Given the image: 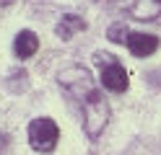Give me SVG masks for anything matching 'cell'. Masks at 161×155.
Listing matches in <instances>:
<instances>
[{
    "label": "cell",
    "instance_id": "9",
    "mask_svg": "<svg viewBox=\"0 0 161 155\" xmlns=\"http://www.w3.org/2000/svg\"><path fill=\"white\" fill-rule=\"evenodd\" d=\"M156 3H158V5H161V0H156Z\"/></svg>",
    "mask_w": 161,
    "mask_h": 155
},
{
    "label": "cell",
    "instance_id": "3",
    "mask_svg": "<svg viewBox=\"0 0 161 155\" xmlns=\"http://www.w3.org/2000/svg\"><path fill=\"white\" fill-rule=\"evenodd\" d=\"M60 140V129L49 116H39L29 124V145L36 152H52L57 147Z\"/></svg>",
    "mask_w": 161,
    "mask_h": 155
},
{
    "label": "cell",
    "instance_id": "6",
    "mask_svg": "<svg viewBox=\"0 0 161 155\" xmlns=\"http://www.w3.org/2000/svg\"><path fill=\"white\" fill-rule=\"evenodd\" d=\"M86 21L80 18V16H75V13H65L63 18H60V23L55 26V34L63 39V41H68V39H73L78 31H86Z\"/></svg>",
    "mask_w": 161,
    "mask_h": 155
},
{
    "label": "cell",
    "instance_id": "2",
    "mask_svg": "<svg viewBox=\"0 0 161 155\" xmlns=\"http://www.w3.org/2000/svg\"><path fill=\"white\" fill-rule=\"evenodd\" d=\"M94 62L99 65V72H102V85L112 93H122L127 90V70L122 67V62H119L114 54H107V52H96L94 54Z\"/></svg>",
    "mask_w": 161,
    "mask_h": 155
},
{
    "label": "cell",
    "instance_id": "4",
    "mask_svg": "<svg viewBox=\"0 0 161 155\" xmlns=\"http://www.w3.org/2000/svg\"><path fill=\"white\" fill-rule=\"evenodd\" d=\"M127 49L133 52V57H151L158 49V36L143 34V31H133L127 36Z\"/></svg>",
    "mask_w": 161,
    "mask_h": 155
},
{
    "label": "cell",
    "instance_id": "1",
    "mask_svg": "<svg viewBox=\"0 0 161 155\" xmlns=\"http://www.w3.org/2000/svg\"><path fill=\"white\" fill-rule=\"evenodd\" d=\"M57 80H60V85L80 103L86 134L91 140H96L99 134L104 132L107 121H109V103L102 96V90L94 85L91 72H88L86 67H80V65H70L65 70H60Z\"/></svg>",
    "mask_w": 161,
    "mask_h": 155
},
{
    "label": "cell",
    "instance_id": "5",
    "mask_svg": "<svg viewBox=\"0 0 161 155\" xmlns=\"http://www.w3.org/2000/svg\"><path fill=\"white\" fill-rule=\"evenodd\" d=\"M36 49H39V36L34 34V31H18L16 34V41H13V52H16V57L18 59H29V57H34L36 54Z\"/></svg>",
    "mask_w": 161,
    "mask_h": 155
},
{
    "label": "cell",
    "instance_id": "7",
    "mask_svg": "<svg viewBox=\"0 0 161 155\" xmlns=\"http://www.w3.org/2000/svg\"><path fill=\"white\" fill-rule=\"evenodd\" d=\"M107 36H109V41H114V44H127L130 31H127L125 23H112V26H109V31H107Z\"/></svg>",
    "mask_w": 161,
    "mask_h": 155
},
{
    "label": "cell",
    "instance_id": "8",
    "mask_svg": "<svg viewBox=\"0 0 161 155\" xmlns=\"http://www.w3.org/2000/svg\"><path fill=\"white\" fill-rule=\"evenodd\" d=\"M13 0H0V8H5V5H11Z\"/></svg>",
    "mask_w": 161,
    "mask_h": 155
}]
</instances>
